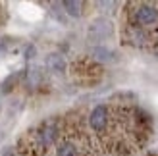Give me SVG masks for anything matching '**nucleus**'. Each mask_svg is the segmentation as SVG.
I'll use <instances>...</instances> for the list:
<instances>
[{"label": "nucleus", "instance_id": "obj_5", "mask_svg": "<svg viewBox=\"0 0 158 156\" xmlns=\"http://www.w3.org/2000/svg\"><path fill=\"white\" fill-rule=\"evenodd\" d=\"M64 8H66L68 15H72V18H81V14H83V2H79V0H66Z\"/></svg>", "mask_w": 158, "mask_h": 156}, {"label": "nucleus", "instance_id": "obj_7", "mask_svg": "<svg viewBox=\"0 0 158 156\" xmlns=\"http://www.w3.org/2000/svg\"><path fill=\"white\" fill-rule=\"evenodd\" d=\"M25 79H27V83H29V87H37V85L41 83V69L35 68V66H31V68L27 69Z\"/></svg>", "mask_w": 158, "mask_h": 156}, {"label": "nucleus", "instance_id": "obj_2", "mask_svg": "<svg viewBox=\"0 0 158 156\" xmlns=\"http://www.w3.org/2000/svg\"><path fill=\"white\" fill-rule=\"evenodd\" d=\"M135 18H137V23H141V25H152L154 21H158V10L151 4H143L137 8Z\"/></svg>", "mask_w": 158, "mask_h": 156}, {"label": "nucleus", "instance_id": "obj_9", "mask_svg": "<svg viewBox=\"0 0 158 156\" xmlns=\"http://www.w3.org/2000/svg\"><path fill=\"white\" fill-rule=\"evenodd\" d=\"M94 56H97L98 60H102V62H110V60H114L112 56H114V52L112 50H108V48H94Z\"/></svg>", "mask_w": 158, "mask_h": 156}, {"label": "nucleus", "instance_id": "obj_3", "mask_svg": "<svg viewBox=\"0 0 158 156\" xmlns=\"http://www.w3.org/2000/svg\"><path fill=\"white\" fill-rule=\"evenodd\" d=\"M89 123H91V127L94 131H102L106 127V123H108V110H106V106H97L94 110L91 112L89 116Z\"/></svg>", "mask_w": 158, "mask_h": 156}, {"label": "nucleus", "instance_id": "obj_4", "mask_svg": "<svg viewBox=\"0 0 158 156\" xmlns=\"http://www.w3.org/2000/svg\"><path fill=\"white\" fill-rule=\"evenodd\" d=\"M46 68L50 69L52 73H64L66 72V60L62 54L58 52H52L46 56Z\"/></svg>", "mask_w": 158, "mask_h": 156}, {"label": "nucleus", "instance_id": "obj_1", "mask_svg": "<svg viewBox=\"0 0 158 156\" xmlns=\"http://www.w3.org/2000/svg\"><path fill=\"white\" fill-rule=\"evenodd\" d=\"M114 35V23L106 18H97L89 25V39L91 41H104Z\"/></svg>", "mask_w": 158, "mask_h": 156}, {"label": "nucleus", "instance_id": "obj_6", "mask_svg": "<svg viewBox=\"0 0 158 156\" xmlns=\"http://www.w3.org/2000/svg\"><path fill=\"white\" fill-rule=\"evenodd\" d=\"M41 139H43L44 145H50L54 139H56V125H54V123H44L43 133H41Z\"/></svg>", "mask_w": 158, "mask_h": 156}, {"label": "nucleus", "instance_id": "obj_8", "mask_svg": "<svg viewBox=\"0 0 158 156\" xmlns=\"http://www.w3.org/2000/svg\"><path fill=\"white\" fill-rule=\"evenodd\" d=\"M56 156H77V150H75V146L72 143H62L58 146Z\"/></svg>", "mask_w": 158, "mask_h": 156}, {"label": "nucleus", "instance_id": "obj_10", "mask_svg": "<svg viewBox=\"0 0 158 156\" xmlns=\"http://www.w3.org/2000/svg\"><path fill=\"white\" fill-rule=\"evenodd\" d=\"M0 156H15V154H14V150H12V149H4Z\"/></svg>", "mask_w": 158, "mask_h": 156}]
</instances>
